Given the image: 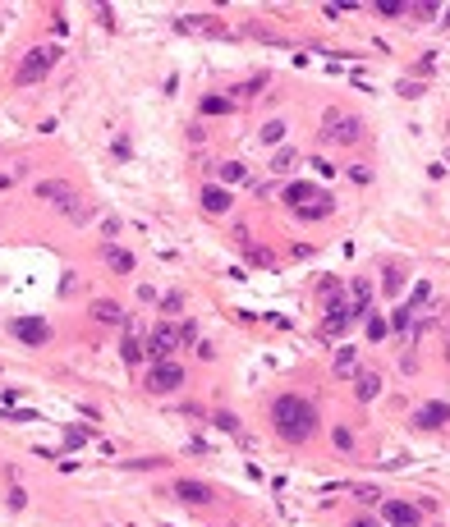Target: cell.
Wrapping results in <instances>:
<instances>
[{
    "label": "cell",
    "instance_id": "1f68e13d",
    "mask_svg": "<svg viewBox=\"0 0 450 527\" xmlns=\"http://www.w3.org/2000/svg\"><path fill=\"white\" fill-rule=\"evenodd\" d=\"M331 440H336V445H340V450H349V445H354V436H349V431H345V426H336V431H331Z\"/></svg>",
    "mask_w": 450,
    "mask_h": 527
},
{
    "label": "cell",
    "instance_id": "30bf717a",
    "mask_svg": "<svg viewBox=\"0 0 450 527\" xmlns=\"http://www.w3.org/2000/svg\"><path fill=\"white\" fill-rule=\"evenodd\" d=\"M382 513H386L390 527H423L418 509H414V504H404V500H386V504H382Z\"/></svg>",
    "mask_w": 450,
    "mask_h": 527
},
{
    "label": "cell",
    "instance_id": "277c9868",
    "mask_svg": "<svg viewBox=\"0 0 450 527\" xmlns=\"http://www.w3.org/2000/svg\"><path fill=\"white\" fill-rule=\"evenodd\" d=\"M363 120L358 115H349V110H326L322 120V142H340V147H354V142H363Z\"/></svg>",
    "mask_w": 450,
    "mask_h": 527
},
{
    "label": "cell",
    "instance_id": "7a4b0ae2",
    "mask_svg": "<svg viewBox=\"0 0 450 527\" xmlns=\"http://www.w3.org/2000/svg\"><path fill=\"white\" fill-rule=\"evenodd\" d=\"M37 197H42V202H51L55 211H64L74 225H88V220H92V211L78 202V193H74L64 179H42V183H37Z\"/></svg>",
    "mask_w": 450,
    "mask_h": 527
},
{
    "label": "cell",
    "instance_id": "cb8c5ba5",
    "mask_svg": "<svg viewBox=\"0 0 450 527\" xmlns=\"http://www.w3.org/2000/svg\"><path fill=\"white\" fill-rule=\"evenodd\" d=\"M409 321H414V307L404 303V307H395V316H390V331H409Z\"/></svg>",
    "mask_w": 450,
    "mask_h": 527
},
{
    "label": "cell",
    "instance_id": "5b68a950",
    "mask_svg": "<svg viewBox=\"0 0 450 527\" xmlns=\"http://www.w3.org/2000/svg\"><path fill=\"white\" fill-rule=\"evenodd\" d=\"M179 348V326H171V321H156L152 335H147V344H142V353L152 362H171V353Z\"/></svg>",
    "mask_w": 450,
    "mask_h": 527
},
{
    "label": "cell",
    "instance_id": "d4e9b609",
    "mask_svg": "<svg viewBox=\"0 0 450 527\" xmlns=\"http://www.w3.org/2000/svg\"><path fill=\"white\" fill-rule=\"evenodd\" d=\"M230 110V97H207L202 101V115H225Z\"/></svg>",
    "mask_w": 450,
    "mask_h": 527
},
{
    "label": "cell",
    "instance_id": "9c48e42d",
    "mask_svg": "<svg viewBox=\"0 0 450 527\" xmlns=\"http://www.w3.org/2000/svg\"><path fill=\"white\" fill-rule=\"evenodd\" d=\"M450 422V404H441V399H432V404H423L418 413H414V426L418 431H441Z\"/></svg>",
    "mask_w": 450,
    "mask_h": 527
},
{
    "label": "cell",
    "instance_id": "603a6c76",
    "mask_svg": "<svg viewBox=\"0 0 450 527\" xmlns=\"http://www.w3.org/2000/svg\"><path fill=\"white\" fill-rule=\"evenodd\" d=\"M179 32H221V28H212V18H179Z\"/></svg>",
    "mask_w": 450,
    "mask_h": 527
},
{
    "label": "cell",
    "instance_id": "e575fe53",
    "mask_svg": "<svg viewBox=\"0 0 450 527\" xmlns=\"http://www.w3.org/2000/svg\"><path fill=\"white\" fill-rule=\"evenodd\" d=\"M161 307H166V312H179V307H184V298H179V294H166V303H161Z\"/></svg>",
    "mask_w": 450,
    "mask_h": 527
},
{
    "label": "cell",
    "instance_id": "8992f818",
    "mask_svg": "<svg viewBox=\"0 0 450 527\" xmlns=\"http://www.w3.org/2000/svg\"><path fill=\"white\" fill-rule=\"evenodd\" d=\"M184 385V367L179 362H152V372H147V390L152 394H171Z\"/></svg>",
    "mask_w": 450,
    "mask_h": 527
},
{
    "label": "cell",
    "instance_id": "74e56055",
    "mask_svg": "<svg viewBox=\"0 0 450 527\" xmlns=\"http://www.w3.org/2000/svg\"><path fill=\"white\" fill-rule=\"evenodd\" d=\"M10 183H14V179H10V175H0V188H10Z\"/></svg>",
    "mask_w": 450,
    "mask_h": 527
},
{
    "label": "cell",
    "instance_id": "e0dca14e",
    "mask_svg": "<svg viewBox=\"0 0 450 527\" xmlns=\"http://www.w3.org/2000/svg\"><path fill=\"white\" fill-rule=\"evenodd\" d=\"M106 266H110V271H120V275H129V271H134V253H125V248H106Z\"/></svg>",
    "mask_w": 450,
    "mask_h": 527
},
{
    "label": "cell",
    "instance_id": "836d02e7",
    "mask_svg": "<svg viewBox=\"0 0 450 527\" xmlns=\"http://www.w3.org/2000/svg\"><path fill=\"white\" fill-rule=\"evenodd\" d=\"M409 14H414V18H436V5H414Z\"/></svg>",
    "mask_w": 450,
    "mask_h": 527
},
{
    "label": "cell",
    "instance_id": "484cf974",
    "mask_svg": "<svg viewBox=\"0 0 450 527\" xmlns=\"http://www.w3.org/2000/svg\"><path fill=\"white\" fill-rule=\"evenodd\" d=\"M336 376H354V348H340V358H336Z\"/></svg>",
    "mask_w": 450,
    "mask_h": 527
},
{
    "label": "cell",
    "instance_id": "2e32d148",
    "mask_svg": "<svg viewBox=\"0 0 450 527\" xmlns=\"http://www.w3.org/2000/svg\"><path fill=\"white\" fill-rule=\"evenodd\" d=\"M142 344H147V339L138 335V326H129V335H125V362H129V367H138V362L147 358V353H142Z\"/></svg>",
    "mask_w": 450,
    "mask_h": 527
},
{
    "label": "cell",
    "instance_id": "4fadbf2b",
    "mask_svg": "<svg viewBox=\"0 0 450 527\" xmlns=\"http://www.w3.org/2000/svg\"><path fill=\"white\" fill-rule=\"evenodd\" d=\"M349 321H354V316L345 312L340 294H336V298H331V307H326V335H345V331H349Z\"/></svg>",
    "mask_w": 450,
    "mask_h": 527
},
{
    "label": "cell",
    "instance_id": "6da1fadb",
    "mask_svg": "<svg viewBox=\"0 0 450 527\" xmlns=\"http://www.w3.org/2000/svg\"><path fill=\"white\" fill-rule=\"evenodd\" d=\"M271 426L280 431V440L299 445V440L312 436V426H317V408H312L308 399H299V394H280L276 404H271Z\"/></svg>",
    "mask_w": 450,
    "mask_h": 527
},
{
    "label": "cell",
    "instance_id": "ffe728a7",
    "mask_svg": "<svg viewBox=\"0 0 450 527\" xmlns=\"http://www.w3.org/2000/svg\"><path fill=\"white\" fill-rule=\"evenodd\" d=\"M216 175H221V183H244V175H249V170L239 166V161H225V166H221Z\"/></svg>",
    "mask_w": 450,
    "mask_h": 527
},
{
    "label": "cell",
    "instance_id": "7c38bea8",
    "mask_svg": "<svg viewBox=\"0 0 450 527\" xmlns=\"http://www.w3.org/2000/svg\"><path fill=\"white\" fill-rule=\"evenodd\" d=\"M88 312H92V321H101V326H125V307L110 303V298H97Z\"/></svg>",
    "mask_w": 450,
    "mask_h": 527
},
{
    "label": "cell",
    "instance_id": "3957f363",
    "mask_svg": "<svg viewBox=\"0 0 450 527\" xmlns=\"http://www.w3.org/2000/svg\"><path fill=\"white\" fill-rule=\"evenodd\" d=\"M55 60H60V46H32L28 55L14 64V83H18V88H32V83H42V78L55 69Z\"/></svg>",
    "mask_w": 450,
    "mask_h": 527
},
{
    "label": "cell",
    "instance_id": "9a60e30c",
    "mask_svg": "<svg viewBox=\"0 0 450 527\" xmlns=\"http://www.w3.org/2000/svg\"><path fill=\"white\" fill-rule=\"evenodd\" d=\"M377 394H382V376H377V372H363V376L354 381V399L358 404H373Z\"/></svg>",
    "mask_w": 450,
    "mask_h": 527
},
{
    "label": "cell",
    "instance_id": "5bb4252c",
    "mask_svg": "<svg viewBox=\"0 0 450 527\" xmlns=\"http://www.w3.org/2000/svg\"><path fill=\"white\" fill-rule=\"evenodd\" d=\"M317 197H322V193H317V188H312V183H303V179H299V183H290V188H285V202H290V207H295V211L312 207V202H317Z\"/></svg>",
    "mask_w": 450,
    "mask_h": 527
},
{
    "label": "cell",
    "instance_id": "d590c367",
    "mask_svg": "<svg viewBox=\"0 0 450 527\" xmlns=\"http://www.w3.org/2000/svg\"><path fill=\"white\" fill-rule=\"evenodd\" d=\"M349 179H354V183H368V166H349Z\"/></svg>",
    "mask_w": 450,
    "mask_h": 527
},
{
    "label": "cell",
    "instance_id": "44dd1931",
    "mask_svg": "<svg viewBox=\"0 0 450 527\" xmlns=\"http://www.w3.org/2000/svg\"><path fill=\"white\" fill-rule=\"evenodd\" d=\"M188 344H198V321H193V316L179 321V348H188Z\"/></svg>",
    "mask_w": 450,
    "mask_h": 527
},
{
    "label": "cell",
    "instance_id": "f1b7e54d",
    "mask_svg": "<svg viewBox=\"0 0 450 527\" xmlns=\"http://www.w3.org/2000/svg\"><path fill=\"white\" fill-rule=\"evenodd\" d=\"M10 509H28V491H23V486H10Z\"/></svg>",
    "mask_w": 450,
    "mask_h": 527
},
{
    "label": "cell",
    "instance_id": "ac0fdd59",
    "mask_svg": "<svg viewBox=\"0 0 450 527\" xmlns=\"http://www.w3.org/2000/svg\"><path fill=\"white\" fill-rule=\"evenodd\" d=\"M331 207H336V202H331V197H317V202H312V207H303L299 211V216H303V220H326V216H331Z\"/></svg>",
    "mask_w": 450,
    "mask_h": 527
},
{
    "label": "cell",
    "instance_id": "8d00e7d4",
    "mask_svg": "<svg viewBox=\"0 0 450 527\" xmlns=\"http://www.w3.org/2000/svg\"><path fill=\"white\" fill-rule=\"evenodd\" d=\"M349 527H377V523H373V518H354Z\"/></svg>",
    "mask_w": 450,
    "mask_h": 527
},
{
    "label": "cell",
    "instance_id": "d6a6232c",
    "mask_svg": "<svg viewBox=\"0 0 450 527\" xmlns=\"http://www.w3.org/2000/svg\"><path fill=\"white\" fill-rule=\"evenodd\" d=\"M354 496L363 500V504H373V500H382V496H377V491H373V486H354Z\"/></svg>",
    "mask_w": 450,
    "mask_h": 527
},
{
    "label": "cell",
    "instance_id": "7402d4cb",
    "mask_svg": "<svg viewBox=\"0 0 450 527\" xmlns=\"http://www.w3.org/2000/svg\"><path fill=\"white\" fill-rule=\"evenodd\" d=\"M295 161H299V151H295V147H280V151H276V161H271V170H280V175H285V170L295 166Z\"/></svg>",
    "mask_w": 450,
    "mask_h": 527
},
{
    "label": "cell",
    "instance_id": "ba28073f",
    "mask_svg": "<svg viewBox=\"0 0 450 527\" xmlns=\"http://www.w3.org/2000/svg\"><path fill=\"white\" fill-rule=\"evenodd\" d=\"M175 496L184 500V504H216V486L212 482H198V477H179V482H175Z\"/></svg>",
    "mask_w": 450,
    "mask_h": 527
},
{
    "label": "cell",
    "instance_id": "d6986e66",
    "mask_svg": "<svg viewBox=\"0 0 450 527\" xmlns=\"http://www.w3.org/2000/svg\"><path fill=\"white\" fill-rule=\"evenodd\" d=\"M285 133H290V129H285L280 120H271V124H262V133H258V138H262L266 147H276V142H285Z\"/></svg>",
    "mask_w": 450,
    "mask_h": 527
},
{
    "label": "cell",
    "instance_id": "8fae6325",
    "mask_svg": "<svg viewBox=\"0 0 450 527\" xmlns=\"http://www.w3.org/2000/svg\"><path fill=\"white\" fill-rule=\"evenodd\" d=\"M202 207L212 211V216H225V211L234 207L230 188H221V183H207V188H202Z\"/></svg>",
    "mask_w": 450,
    "mask_h": 527
},
{
    "label": "cell",
    "instance_id": "f546056e",
    "mask_svg": "<svg viewBox=\"0 0 450 527\" xmlns=\"http://www.w3.org/2000/svg\"><path fill=\"white\" fill-rule=\"evenodd\" d=\"M262 88H266V74L262 78H249L244 88H234V97H253V92H262Z\"/></svg>",
    "mask_w": 450,
    "mask_h": 527
},
{
    "label": "cell",
    "instance_id": "52a82bcc",
    "mask_svg": "<svg viewBox=\"0 0 450 527\" xmlns=\"http://www.w3.org/2000/svg\"><path fill=\"white\" fill-rule=\"evenodd\" d=\"M10 335L23 339V344H32V348H42L51 339V326L42 321V316H14V321H10Z\"/></svg>",
    "mask_w": 450,
    "mask_h": 527
},
{
    "label": "cell",
    "instance_id": "4dcf8cb0",
    "mask_svg": "<svg viewBox=\"0 0 450 527\" xmlns=\"http://www.w3.org/2000/svg\"><path fill=\"white\" fill-rule=\"evenodd\" d=\"M390 331V326H386V321H382V316H373V321H368V335H373V339H382V335H386Z\"/></svg>",
    "mask_w": 450,
    "mask_h": 527
},
{
    "label": "cell",
    "instance_id": "4316f807",
    "mask_svg": "<svg viewBox=\"0 0 450 527\" xmlns=\"http://www.w3.org/2000/svg\"><path fill=\"white\" fill-rule=\"evenodd\" d=\"M212 422H216L221 431H230V436H239V417H234V413H225V408H221V413H216Z\"/></svg>",
    "mask_w": 450,
    "mask_h": 527
},
{
    "label": "cell",
    "instance_id": "83f0119b",
    "mask_svg": "<svg viewBox=\"0 0 450 527\" xmlns=\"http://www.w3.org/2000/svg\"><path fill=\"white\" fill-rule=\"evenodd\" d=\"M377 14H382V18H400V14H409V5H395V0H382V5H377Z\"/></svg>",
    "mask_w": 450,
    "mask_h": 527
}]
</instances>
